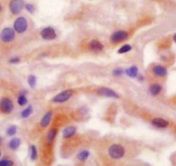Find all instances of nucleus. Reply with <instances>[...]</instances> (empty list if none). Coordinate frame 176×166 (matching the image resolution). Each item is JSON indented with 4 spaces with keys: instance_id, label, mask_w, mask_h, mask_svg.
<instances>
[{
    "instance_id": "nucleus-1",
    "label": "nucleus",
    "mask_w": 176,
    "mask_h": 166,
    "mask_svg": "<svg viewBox=\"0 0 176 166\" xmlns=\"http://www.w3.org/2000/svg\"><path fill=\"white\" fill-rule=\"evenodd\" d=\"M128 158H131V156H129V150L124 144L115 142L105 148V159L112 166L113 163L123 161Z\"/></svg>"
},
{
    "instance_id": "nucleus-2",
    "label": "nucleus",
    "mask_w": 176,
    "mask_h": 166,
    "mask_svg": "<svg viewBox=\"0 0 176 166\" xmlns=\"http://www.w3.org/2000/svg\"><path fill=\"white\" fill-rule=\"evenodd\" d=\"M74 90H72V89L65 90L63 91L58 93L55 96H54L52 102L55 104H62L70 99L72 96H74Z\"/></svg>"
},
{
    "instance_id": "nucleus-3",
    "label": "nucleus",
    "mask_w": 176,
    "mask_h": 166,
    "mask_svg": "<svg viewBox=\"0 0 176 166\" xmlns=\"http://www.w3.org/2000/svg\"><path fill=\"white\" fill-rule=\"evenodd\" d=\"M13 30L16 33L23 34L28 30V21L24 16H19L16 19L13 24Z\"/></svg>"
},
{
    "instance_id": "nucleus-4",
    "label": "nucleus",
    "mask_w": 176,
    "mask_h": 166,
    "mask_svg": "<svg viewBox=\"0 0 176 166\" xmlns=\"http://www.w3.org/2000/svg\"><path fill=\"white\" fill-rule=\"evenodd\" d=\"M129 38V33L125 30H117L111 35V41L114 44H118L126 41Z\"/></svg>"
},
{
    "instance_id": "nucleus-5",
    "label": "nucleus",
    "mask_w": 176,
    "mask_h": 166,
    "mask_svg": "<svg viewBox=\"0 0 176 166\" xmlns=\"http://www.w3.org/2000/svg\"><path fill=\"white\" fill-rule=\"evenodd\" d=\"M25 6L23 0H11L9 4L10 11L13 15H18L23 11V8Z\"/></svg>"
},
{
    "instance_id": "nucleus-6",
    "label": "nucleus",
    "mask_w": 176,
    "mask_h": 166,
    "mask_svg": "<svg viewBox=\"0 0 176 166\" xmlns=\"http://www.w3.org/2000/svg\"><path fill=\"white\" fill-rule=\"evenodd\" d=\"M16 36V32L15 30L12 29V28H4V30H2V33H1V40L4 43H10L12 42Z\"/></svg>"
},
{
    "instance_id": "nucleus-7",
    "label": "nucleus",
    "mask_w": 176,
    "mask_h": 166,
    "mask_svg": "<svg viewBox=\"0 0 176 166\" xmlns=\"http://www.w3.org/2000/svg\"><path fill=\"white\" fill-rule=\"evenodd\" d=\"M14 104L12 101L8 97H4L0 101V109L4 114H10L13 111Z\"/></svg>"
},
{
    "instance_id": "nucleus-8",
    "label": "nucleus",
    "mask_w": 176,
    "mask_h": 166,
    "mask_svg": "<svg viewBox=\"0 0 176 166\" xmlns=\"http://www.w3.org/2000/svg\"><path fill=\"white\" fill-rule=\"evenodd\" d=\"M56 36V32L52 27H46L41 31V37L45 41H53Z\"/></svg>"
},
{
    "instance_id": "nucleus-9",
    "label": "nucleus",
    "mask_w": 176,
    "mask_h": 166,
    "mask_svg": "<svg viewBox=\"0 0 176 166\" xmlns=\"http://www.w3.org/2000/svg\"><path fill=\"white\" fill-rule=\"evenodd\" d=\"M57 134H58V129L56 127H52L49 130V132L47 133L44 139V145L48 146H52L55 140L56 139Z\"/></svg>"
},
{
    "instance_id": "nucleus-10",
    "label": "nucleus",
    "mask_w": 176,
    "mask_h": 166,
    "mask_svg": "<svg viewBox=\"0 0 176 166\" xmlns=\"http://www.w3.org/2000/svg\"><path fill=\"white\" fill-rule=\"evenodd\" d=\"M151 72H152V74H153L155 77H156V78H165V77H167V75H168V69H167V67H165L164 66L155 65V67H152Z\"/></svg>"
},
{
    "instance_id": "nucleus-11",
    "label": "nucleus",
    "mask_w": 176,
    "mask_h": 166,
    "mask_svg": "<svg viewBox=\"0 0 176 166\" xmlns=\"http://www.w3.org/2000/svg\"><path fill=\"white\" fill-rule=\"evenodd\" d=\"M97 93L99 96H105V97H110V98H118L119 96L117 92H115L113 90L107 87H100L98 89Z\"/></svg>"
},
{
    "instance_id": "nucleus-12",
    "label": "nucleus",
    "mask_w": 176,
    "mask_h": 166,
    "mask_svg": "<svg viewBox=\"0 0 176 166\" xmlns=\"http://www.w3.org/2000/svg\"><path fill=\"white\" fill-rule=\"evenodd\" d=\"M151 124L156 127V128H160V129H164L169 127V122L165 120L163 118H160V117H155L151 120Z\"/></svg>"
},
{
    "instance_id": "nucleus-13",
    "label": "nucleus",
    "mask_w": 176,
    "mask_h": 166,
    "mask_svg": "<svg viewBox=\"0 0 176 166\" xmlns=\"http://www.w3.org/2000/svg\"><path fill=\"white\" fill-rule=\"evenodd\" d=\"M88 48L90 51L93 53H100L104 49V45L98 40H93L89 42Z\"/></svg>"
},
{
    "instance_id": "nucleus-14",
    "label": "nucleus",
    "mask_w": 176,
    "mask_h": 166,
    "mask_svg": "<svg viewBox=\"0 0 176 166\" xmlns=\"http://www.w3.org/2000/svg\"><path fill=\"white\" fill-rule=\"evenodd\" d=\"M52 111H49V112H47V113L43 115V117L41 118V122H40V126H41V128H46V127L50 124V122H51V120H52Z\"/></svg>"
},
{
    "instance_id": "nucleus-15",
    "label": "nucleus",
    "mask_w": 176,
    "mask_h": 166,
    "mask_svg": "<svg viewBox=\"0 0 176 166\" xmlns=\"http://www.w3.org/2000/svg\"><path fill=\"white\" fill-rule=\"evenodd\" d=\"M75 133H76V128L73 126H69V127H67L65 129L63 130L62 132V136H63L64 139L66 140H69L75 135Z\"/></svg>"
},
{
    "instance_id": "nucleus-16",
    "label": "nucleus",
    "mask_w": 176,
    "mask_h": 166,
    "mask_svg": "<svg viewBox=\"0 0 176 166\" xmlns=\"http://www.w3.org/2000/svg\"><path fill=\"white\" fill-rule=\"evenodd\" d=\"M162 90V86L158 83H154L150 86V93L154 96L160 95Z\"/></svg>"
},
{
    "instance_id": "nucleus-17",
    "label": "nucleus",
    "mask_w": 176,
    "mask_h": 166,
    "mask_svg": "<svg viewBox=\"0 0 176 166\" xmlns=\"http://www.w3.org/2000/svg\"><path fill=\"white\" fill-rule=\"evenodd\" d=\"M125 74L127 75L128 77H130V78H137L139 75L138 68H137V67H136V66L128 67L127 69L125 70Z\"/></svg>"
},
{
    "instance_id": "nucleus-18",
    "label": "nucleus",
    "mask_w": 176,
    "mask_h": 166,
    "mask_svg": "<svg viewBox=\"0 0 176 166\" xmlns=\"http://www.w3.org/2000/svg\"><path fill=\"white\" fill-rule=\"evenodd\" d=\"M20 144H21V140H20V139H18V138H13V139L10 140V142H9V144H8V146H9V148H10L11 150L15 151V150H17V149L20 146Z\"/></svg>"
},
{
    "instance_id": "nucleus-19",
    "label": "nucleus",
    "mask_w": 176,
    "mask_h": 166,
    "mask_svg": "<svg viewBox=\"0 0 176 166\" xmlns=\"http://www.w3.org/2000/svg\"><path fill=\"white\" fill-rule=\"evenodd\" d=\"M26 94H27L26 90H23V92L19 95L18 98H17V104H18V105H20V106H24V105H26L27 103H28V99H27L26 97Z\"/></svg>"
},
{
    "instance_id": "nucleus-20",
    "label": "nucleus",
    "mask_w": 176,
    "mask_h": 166,
    "mask_svg": "<svg viewBox=\"0 0 176 166\" xmlns=\"http://www.w3.org/2000/svg\"><path fill=\"white\" fill-rule=\"evenodd\" d=\"M89 155H90L89 151L84 150V151H81L80 152H79V154L77 155V159H78L79 162H85L89 158Z\"/></svg>"
},
{
    "instance_id": "nucleus-21",
    "label": "nucleus",
    "mask_w": 176,
    "mask_h": 166,
    "mask_svg": "<svg viewBox=\"0 0 176 166\" xmlns=\"http://www.w3.org/2000/svg\"><path fill=\"white\" fill-rule=\"evenodd\" d=\"M32 112H33V107L30 105V106H28L26 108H24L23 111H22V113H21V116H22V118L23 119H26L28 117H30V114H32Z\"/></svg>"
},
{
    "instance_id": "nucleus-22",
    "label": "nucleus",
    "mask_w": 176,
    "mask_h": 166,
    "mask_svg": "<svg viewBox=\"0 0 176 166\" xmlns=\"http://www.w3.org/2000/svg\"><path fill=\"white\" fill-rule=\"evenodd\" d=\"M30 159L32 161H36L38 159V151L36 145H30Z\"/></svg>"
},
{
    "instance_id": "nucleus-23",
    "label": "nucleus",
    "mask_w": 176,
    "mask_h": 166,
    "mask_svg": "<svg viewBox=\"0 0 176 166\" xmlns=\"http://www.w3.org/2000/svg\"><path fill=\"white\" fill-rule=\"evenodd\" d=\"M132 49V47L131 45L129 44H125L124 46H122L121 48L117 50V53H120V54H123V53H129L130 51H131Z\"/></svg>"
},
{
    "instance_id": "nucleus-24",
    "label": "nucleus",
    "mask_w": 176,
    "mask_h": 166,
    "mask_svg": "<svg viewBox=\"0 0 176 166\" xmlns=\"http://www.w3.org/2000/svg\"><path fill=\"white\" fill-rule=\"evenodd\" d=\"M17 127L13 125L8 127L7 130H6V133H7L8 136H14L17 133Z\"/></svg>"
},
{
    "instance_id": "nucleus-25",
    "label": "nucleus",
    "mask_w": 176,
    "mask_h": 166,
    "mask_svg": "<svg viewBox=\"0 0 176 166\" xmlns=\"http://www.w3.org/2000/svg\"><path fill=\"white\" fill-rule=\"evenodd\" d=\"M28 84L31 88H35L36 85V78L34 75H30L28 78Z\"/></svg>"
},
{
    "instance_id": "nucleus-26",
    "label": "nucleus",
    "mask_w": 176,
    "mask_h": 166,
    "mask_svg": "<svg viewBox=\"0 0 176 166\" xmlns=\"http://www.w3.org/2000/svg\"><path fill=\"white\" fill-rule=\"evenodd\" d=\"M14 162L12 159H1L0 160V166H13Z\"/></svg>"
},
{
    "instance_id": "nucleus-27",
    "label": "nucleus",
    "mask_w": 176,
    "mask_h": 166,
    "mask_svg": "<svg viewBox=\"0 0 176 166\" xmlns=\"http://www.w3.org/2000/svg\"><path fill=\"white\" fill-rule=\"evenodd\" d=\"M123 73H124V70L122 68H120V67H117V68L112 71V74L116 77H120V76L123 75Z\"/></svg>"
},
{
    "instance_id": "nucleus-28",
    "label": "nucleus",
    "mask_w": 176,
    "mask_h": 166,
    "mask_svg": "<svg viewBox=\"0 0 176 166\" xmlns=\"http://www.w3.org/2000/svg\"><path fill=\"white\" fill-rule=\"evenodd\" d=\"M24 7H25V9H26L27 11H29L30 13H31V14H32V13H34L35 6L32 4H26Z\"/></svg>"
},
{
    "instance_id": "nucleus-29",
    "label": "nucleus",
    "mask_w": 176,
    "mask_h": 166,
    "mask_svg": "<svg viewBox=\"0 0 176 166\" xmlns=\"http://www.w3.org/2000/svg\"><path fill=\"white\" fill-rule=\"evenodd\" d=\"M20 61V59L17 58V57H15V58H12V59L9 60V62L12 63V64H17Z\"/></svg>"
},
{
    "instance_id": "nucleus-30",
    "label": "nucleus",
    "mask_w": 176,
    "mask_h": 166,
    "mask_svg": "<svg viewBox=\"0 0 176 166\" xmlns=\"http://www.w3.org/2000/svg\"><path fill=\"white\" fill-rule=\"evenodd\" d=\"M172 163H173V165L176 166V153L174 155V157H173Z\"/></svg>"
},
{
    "instance_id": "nucleus-31",
    "label": "nucleus",
    "mask_w": 176,
    "mask_h": 166,
    "mask_svg": "<svg viewBox=\"0 0 176 166\" xmlns=\"http://www.w3.org/2000/svg\"><path fill=\"white\" fill-rule=\"evenodd\" d=\"M137 79H138L139 81H142V80H143V79H144V78H143V77H142V75H140V74H139L138 75V77H137Z\"/></svg>"
},
{
    "instance_id": "nucleus-32",
    "label": "nucleus",
    "mask_w": 176,
    "mask_h": 166,
    "mask_svg": "<svg viewBox=\"0 0 176 166\" xmlns=\"http://www.w3.org/2000/svg\"><path fill=\"white\" fill-rule=\"evenodd\" d=\"M173 41H174V43L176 44V33L174 35V36H173Z\"/></svg>"
},
{
    "instance_id": "nucleus-33",
    "label": "nucleus",
    "mask_w": 176,
    "mask_h": 166,
    "mask_svg": "<svg viewBox=\"0 0 176 166\" xmlns=\"http://www.w3.org/2000/svg\"><path fill=\"white\" fill-rule=\"evenodd\" d=\"M2 144V138H0V145Z\"/></svg>"
},
{
    "instance_id": "nucleus-34",
    "label": "nucleus",
    "mask_w": 176,
    "mask_h": 166,
    "mask_svg": "<svg viewBox=\"0 0 176 166\" xmlns=\"http://www.w3.org/2000/svg\"><path fill=\"white\" fill-rule=\"evenodd\" d=\"M2 11V6H1V4H0V11Z\"/></svg>"
},
{
    "instance_id": "nucleus-35",
    "label": "nucleus",
    "mask_w": 176,
    "mask_h": 166,
    "mask_svg": "<svg viewBox=\"0 0 176 166\" xmlns=\"http://www.w3.org/2000/svg\"><path fill=\"white\" fill-rule=\"evenodd\" d=\"M136 166H146V165H143V164H142V165H136Z\"/></svg>"
},
{
    "instance_id": "nucleus-36",
    "label": "nucleus",
    "mask_w": 176,
    "mask_h": 166,
    "mask_svg": "<svg viewBox=\"0 0 176 166\" xmlns=\"http://www.w3.org/2000/svg\"><path fill=\"white\" fill-rule=\"evenodd\" d=\"M0 157H1V151H0Z\"/></svg>"
}]
</instances>
